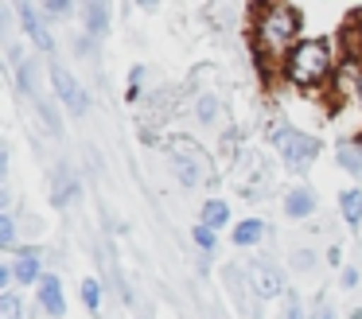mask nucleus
Wrapping results in <instances>:
<instances>
[{"instance_id":"nucleus-1","label":"nucleus","mask_w":362,"mask_h":319,"mask_svg":"<svg viewBox=\"0 0 362 319\" xmlns=\"http://www.w3.org/2000/svg\"><path fill=\"white\" fill-rule=\"evenodd\" d=\"M296 31H300V16L292 4H269L261 8L257 16V28H253V39H257V51L265 59H288V51L296 43Z\"/></svg>"},{"instance_id":"nucleus-2","label":"nucleus","mask_w":362,"mask_h":319,"mask_svg":"<svg viewBox=\"0 0 362 319\" xmlns=\"http://www.w3.org/2000/svg\"><path fill=\"white\" fill-rule=\"evenodd\" d=\"M331 51L323 39H304V43H296L288 51V59H284V74H288V82L304 86V90H312V86H323L331 74Z\"/></svg>"},{"instance_id":"nucleus-3","label":"nucleus","mask_w":362,"mask_h":319,"mask_svg":"<svg viewBox=\"0 0 362 319\" xmlns=\"http://www.w3.org/2000/svg\"><path fill=\"white\" fill-rule=\"evenodd\" d=\"M273 144L281 148V156H284L288 168H304V163H312L315 152H320V140L304 137V132H296V129H276L273 132Z\"/></svg>"},{"instance_id":"nucleus-4","label":"nucleus","mask_w":362,"mask_h":319,"mask_svg":"<svg viewBox=\"0 0 362 319\" xmlns=\"http://www.w3.org/2000/svg\"><path fill=\"white\" fill-rule=\"evenodd\" d=\"M51 86H55L59 101H63V105L71 109L74 117H82V113L90 109V93L82 90V82H78V78H74L66 66H59V62L51 66Z\"/></svg>"},{"instance_id":"nucleus-5","label":"nucleus","mask_w":362,"mask_h":319,"mask_svg":"<svg viewBox=\"0 0 362 319\" xmlns=\"http://www.w3.org/2000/svg\"><path fill=\"white\" fill-rule=\"evenodd\" d=\"M245 277H250V288L261 296V300H273V296H281V288H284L281 272H276L269 261H250Z\"/></svg>"},{"instance_id":"nucleus-6","label":"nucleus","mask_w":362,"mask_h":319,"mask_svg":"<svg viewBox=\"0 0 362 319\" xmlns=\"http://www.w3.org/2000/svg\"><path fill=\"white\" fill-rule=\"evenodd\" d=\"M16 12H20V23H24L28 39H32V43L40 47V51H51V47H55V39H51L47 23L40 20V12H35L32 4H16Z\"/></svg>"},{"instance_id":"nucleus-7","label":"nucleus","mask_w":362,"mask_h":319,"mask_svg":"<svg viewBox=\"0 0 362 319\" xmlns=\"http://www.w3.org/2000/svg\"><path fill=\"white\" fill-rule=\"evenodd\" d=\"M40 303L47 308V315H55V319L66 311L63 280H59V277H51V272H43V280H40Z\"/></svg>"},{"instance_id":"nucleus-8","label":"nucleus","mask_w":362,"mask_h":319,"mask_svg":"<svg viewBox=\"0 0 362 319\" xmlns=\"http://www.w3.org/2000/svg\"><path fill=\"white\" fill-rule=\"evenodd\" d=\"M12 272H16V280H20V284H32V280H43V272H40V253H35V249H24V253L16 257V265H12Z\"/></svg>"},{"instance_id":"nucleus-9","label":"nucleus","mask_w":362,"mask_h":319,"mask_svg":"<svg viewBox=\"0 0 362 319\" xmlns=\"http://www.w3.org/2000/svg\"><path fill=\"white\" fill-rule=\"evenodd\" d=\"M172 163H175V175H180V183H183V187H195V183H199V163H195V156L183 152V144H175Z\"/></svg>"},{"instance_id":"nucleus-10","label":"nucleus","mask_w":362,"mask_h":319,"mask_svg":"<svg viewBox=\"0 0 362 319\" xmlns=\"http://www.w3.org/2000/svg\"><path fill=\"white\" fill-rule=\"evenodd\" d=\"M230 222V207L222 199H211L203 202V214H199V226H206V230H222V226Z\"/></svg>"},{"instance_id":"nucleus-11","label":"nucleus","mask_w":362,"mask_h":319,"mask_svg":"<svg viewBox=\"0 0 362 319\" xmlns=\"http://www.w3.org/2000/svg\"><path fill=\"white\" fill-rule=\"evenodd\" d=\"M261 233H265V226H261V218H245V222L234 226V245L238 249H250L261 241Z\"/></svg>"},{"instance_id":"nucleus-12","label":"nucleus","mask_w":362,"mask_h":319,"mask_svg":"<svg viewBox=\"0 0 362 319\" xmlns=\"http://www.w3.org/2000/svg\"><path fill=\"white\" fill-rule=\"evenodd\" d=\"M315 207L312 191L308 187H296V191H288V199H284V210H288V218H308Z\"/></svg>"},{"instance_id":"nucleus-13","label":"nucleus","mask_w":362,"mask_h":319,"mask_svg":"<svg viewBox=\"0 0 362 319\" xmlns=\"http://www.w3.org/2000/svg\"><path fill=\"white\" fill-rule=\"evenodd\" d=\"M105 28H110V4L105 0L86 4V31L90 35H105Z\"/></svg>"},{"instance_id":"nucleus-14","label":"nucleus","mask_w":362,"mask_h":319,"mask_svg":"<svg viewBox=\"0 0 362 319\" xmlns=\"http://www.w3.org/2000/svg\"><path fill=\"white\" fill-rule=\"evenodd\" d=\"M339 210H343L346 226H358L362 222V191H358V187H351V191L339 195Z\"/></svg>"},{"instance_id":"nucleus-15","label":"nucleus","mask_w":362,"mask_h":319,"mask_svg":"<svg viewBox=\"0 0 362 319\" xmlns=\"http://www.w3.org/2000/svg\"><path fill=\"white\" fill-rule=\"evenodd\" d=\"M339 163H343L351 175H362V148L358 144H339Z\"/></svg>"},{"instance_id":"nucleus-16","label":"nucleus","mask_w":362,"mask_h":319,"mask_svg":"<svg viewBox=\"0 0 362 319\" xmlns=\"http://www.w3.org/2000/svg\"><path fill=\"white\" fill-rule=\"evenodd\" d=\"M82 303H86L90 311H98V308H102V284H98L94 277H90V280H82Z\"/></svg>"},{"instance_id":"nucleus-17","label":"nucleus","mask_w":362,"mask_h":319,"mask_svg":"<svg viewBox=\"0 0 362 319\" xmlns=\"http://www.w3.org/2000/svg\"><path fill=\"white\" fill-rule=\"evenodd\" d=\"M12 245H16V222H12V214H0V249Z\"/></svg>"},{"instance_id":"nucleus-18","label":"nucleus","mask_w":362,"mask_h":319,"mask_svg":"<svg viewBox=\"0 0 362 319\" xmlns=\"http://www.w3.org/2000/svg\"><path fill=\"white\" fill-rule=\"evenodd\" d=\"M0 319H20V300L12 292L0 296Z\"/></svg>"},{"instance_id":"nucleus-19","label":"nucleus","mask_w":362,"mask_h":319,"mask_svg":"<svg viewBox=\"0 0 362 319\" xmlns=\"http://www.w3.org/2000/svg\"><path fill=\"white\" fill-rule=\"evenodd\" d=\"M191 238H195V245L199 249H214V230H206V226H195V230H191Z\"/></svg>"},{"instance_id":"nucleus-20","label":"nucleus","mask_w":362,"mask_h":319,"mask_svg":"<svg viewBox=\"0 0 362 319\" xmlns=\"http://www.w3.org/2000/svg\"><path fill=\"white\" fill-rule=\"evenodd\" d=\"M214 113H218V101H214L211 93H203V98H199V121H214Z\"/></svg>"},{"instance_id":"nucleus-21","label":"nucleus","mask_w":362,"mask_h":319,"mask_svg":"<svg viewBox=\"0 0 362 319\" xmlns=\"http://www.w3.org/2000/svg\"><path fill=\"white\" fill-rule=\"evenodd\" d=\"M47 12L51 16H66L71 12V0H47Z\"/></svg>"},{"instance_id":"nucleus-22","label":"nucleus","mask_w":362,"mask_h":319,"mask_svg":"<svg viewBox=\"0 0 362 319\" xmlns=\"http://www.w3.org/2000/svg\"><path fill=\"white\" fill-rule=\"evenodd\" d=\"M351 39H354V51L362 54V16H358V23L351 28Z\"/></svg>"},{"instance_id":"nucleus-23","label":"nucleus","mask_w":362,"mask_h":319,"mask_svg":"<svg viewBox=\"0 0 362 319\" xmlns=\"http://www.w3.org/2000/svg\"><path fill=\"white\" fill-rule=\"evenodd\" d=\"M343 284H346V288L358 284V272H354V269H343Z\"/></svg>"},{"instance_id":"nucleus-24","label":"nucleus","mask_w":362,"mask_h":319,"mask_svg":"<svg viewBox=\"0 0 362 319\" xmlns=\"http://www.w3.org/2000/svg\"><path fill=\"white\" fill-rule=\"evenodd\" d=\"M288 319H304V311H300V303H288Z\"/></svg>"},{"instance_id":"nucleus-25","label":"nucleus","mask_w":362,"mask_h":319,"mask_svg":"<svg viewBox=\"0 0 362 319\" xmlns=\"http://www.w3.org/2000/svg\"><path fill=\"white\" fill-rule=\"evenodd\" d=\"M315 319H335V311H327V308H320V311H315Z\"/></svg>"},{"instance_id":"nucleus-26","label":"nucleus","mask_w":362,"mask_h":319,"mask_svg":"<svg viewBox=\"0 0 362 319\" xmlns=\"http://www.w3.org/2000/svg\"><path fill=\"white\" fill-rule=\"evenodd\" d=\"M358 98H362V82H358Z\"/></svg>"}]
</instances>
